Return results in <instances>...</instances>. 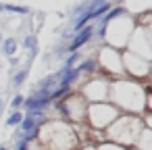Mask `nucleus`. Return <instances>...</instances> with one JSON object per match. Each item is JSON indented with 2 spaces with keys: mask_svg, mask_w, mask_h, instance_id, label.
I'll return each mask as SVG.
<instances>
[{
  "mask_svg": "<svg viewBox=\"0 0 152 150\" xmlns=\"http://www.w3.org/2000/svg\"><path fill=\"white\" fill-rule=\"evenodd\" d=\"M2 11H9L13 15H27L29 7H15V4H2Z\"/></svg>",
  "mask_w": 152,
  "mask_h": 150,
  "instance_id": "2eb2a0df",
  "label": "nucleus"
},
{
  "mask_svg": "<svg viewBox=\"0 0 152 150\" xmlns=\"http://www.w3.org/2000/svg\"><path fill=\"white\" fill-rule=\"evenodd\" d=\"M61 119L71 123V125H83L86 123V110H88V102L83 100V96L79 92H69L67 96H63L61 102H56Z\"/></svg>",
  "mask_w": 152,
  "mask_h": 150,
  "instance_id": "39448f33",
  "label": "nucleus"
},
{
  "mask_svg": "<svg viewBox=\"0 0 152 150\" xmlns=\"http://www.w3.org/2000/svg\"><path fill=\"white\" fill-rule=\"evenodd\" d=\"M96 65H98V71L110 75V77L121 79V77L125 75V71H123V61H121V52L115 50V48L100 46V48H98V56H96Z\"/></svg>",
  "mask_w": 152,
  "mask_h": 150,
  "instance_id": "1a4fd4ad",
  "label": "nucleus"
},
{
  "mask_svg": "<svg viewBox=\"0 0 152 150\" xmlns=\"http://www.w3.org/2000/svg\"><path fill=\"white\" fill-rule=\"evenodd\" d=\"M92 40H94V25H86L83 29H79V31L73 34V42L69 46V52H79V48H83Z\"/></svg>",
  "mask_w": 152,
  "mask_h": 150,
  "instance_id": "9b49d317",
  "label": "nucleus"
},
{
  "mask_svg": "<svg viewBox=\"0 0 152 150\" xmlns=\"http://www.w3.org/2000/svg\"><path fill=\"white\" fill-rule=\"evenodd\" d=\"M29 150H44V148H42L38 142H31V144H29Z\"/></svg>",
  "mask_w": 152,
  "mask_h": 150,
  "instance_id": "6ab92c4d",
  "label": "nucleus"
},
{
  "mask_svg": "<svg viewBox=\"0 0 152 150\" xmlns=\"http://www.w3.org/2000/svg\"><path fill=\"white\" fill-rule=\"evenodd\" d=\"M144 129V123L140 117L135 115H119L110 127H106L104 131V142H110V144H117L121 148H127L131 150L140 138Z\"/></svg>",
  "mask_w": 152,
  "mask_h": 150,
  "instance_id": "7ed1b4c3",
  "label": "nucleus"
},
{
  "mask_svg": "<svg viewBox=\"0 0 152 150\" xmlns=\"http://www.w3.org/2000/svg\"><path fill=\"white\" fill-rule=\"evenodd\" d=\"M150 92V86L146 81H133V79H110L108 90V102L121 113V115H135L140 117L146 113V94ZM150 113V110H148Z\"/></svg>",
  "mask_w": 152,
  "mask_h": 150,
  "instance_id": "f257e3e1",
  "label": "nucleus"
},
{
  "mask_svg": "<svg viewBox=\"0 0 152 150\" xmlns=\"http://www.w3.org/2000/svg\"><path fill=\"white\" fill-rule=\"evenodd\" d=\"M21 121H23V110H13L4 123H7V127H19Z\"/></svg>",
  "mask_w": 152,
  "mask_h": 150,
  "instance_id": "4468645a",
  "label": "nucleus"
},
{
  "mask_svg": "<svg viewBox=\"0 0 152 150\" xmlns=\"http://www.w3.org/2000/svg\"><path fill=\"white\" fill-rule=\"evenodd\" d=\"M36 142L44 150H79V142H77L73 125L63 119L46 121L38 129Z\"/></svg>",
  "mask_w": 152,
  "mask_h": 150,
  "instance_id": "f03ea898",
  "label": "nucleus"
},
{
  "mask_svg": "<svg viewBox=\"0 0 152 150\" xmlns=\"http://www.w3.org/2000/svg\"><path fill=\"white\" fill-rule=\"evenodd\" d=\"M121 61H123L125 75H129L133 81H146L150 77V61H144L127 50L121 52Z\"/></svg>",
  "mask_w": 152,
  "mask_h": 150,
  "instance_id": "9d476101",
  "label": "nucleus"
},
{
  "mask_svg": "<svg viewBox=\"0 0 152 150\" xmlns=\"http://www.w3.org/2000/svg\"><path fill=\"white\" fill-rule=\"evenodd\" d=\"M23 102H25V96H23V94H15L13 100H11V108H13V110H19V108L23 106Z\"/></svg>",
  "mask_w": 152,
  "mask_h": 150,
  "instance_id": "f3484780",
  "label": "nucleus"
},
{
  "mask_svg": "<svg viewBox=\"0 0 152 150\" xmlns=\"http://www.w3.org/2000/svg\"><path fill=\"white\" fill-rule=\"evenodd\" d=\"M152 27H142V25H135V29L131 31L129 36V42H127V52L144 59V61H150L152 56Z\"/></svg>",
  "mask_w": 152,
  "mask_h": 150,
  "instance_id": "6e6552de",
  "label": "nucleus"
},
{
  "mask_svg": "<svg viewBox=\"0 0 152 150\" xmlns=\"http://www.w3.org/2000/svg\"><path fill=\"white\" fill-rule=\"evenodd\" d=\"M131 150H152V129L144 127L140 138H137V142H135V146Z\"/></svg>",
  "mask_w": 152,
  "mask_h": 150,
  "instance_id": "f8f14e48",
  "label": "nucleus"
},
{
  "mask_svg": "<svg viewBox=\"0 0 152 150\" xmlns=\"http://www.w3.org/2000/svg\"><path fill=\"white\" fill-rule=\"evenodd\" d=\"M0 46H2V52H4L7 56H13V54L19 50V42H17V38H4L2 42H0Z\"/></svg>",
  "mask_w": 152,
  "mask_h": 150,
  "instance_id": "ddd939ff",
  "label": "nucleus"
},
{
  "mask_svg": "<svg viewBox=\"0 0 152 150\" xmlns=\"http://www.w3.org/2000/svg\"><path fill=\"white\" fill-rule=\"evenodd\" d=\"M2 13H4V11H2V4H0V15H2Z\"/></svg>",
  "mask_w": 152,
  "mask_h": 150,
  "instance_id": "aec40b11",
  "label": "nucleus"
},
{
  "mask_svg": "<svg viewBox=\"0 0 152 150\" xmlns=\"http://www.w3.org/2000/svg\"><path fill=\"white\" fill-rule=\"evenodd\" d=\"M133 29H135V19L129 17V15L123 11L119 17H115L113 21L104 23V29H102L104 46L123 52V50L127 48V42H129V36H131Z\"/></svg>",
  "mask_w": 152,
  "mask_h": 150,
  "instance_id": "20e7f679",
  "label": "nucleus"
},
{
  "mask_svg": "<svg viewBox=\"0 0 152 150\" xmlns=\"http://www.w3.org/2000/svg\"><path fill=\"white\" fill-rule=\"evenodd\" d=\"M108 90H110V79L106 75H94L83 81L79 94L88 104H100V102H108Z\"/></svg>",
  "mask_w": 152,
  "mask_h": 150,
  "instance_id": "0eeeda50",
  "label": "nucleus"
},
{
  "mask_svg": "<svg viewBox=\"0 0 152 150\" xmlns=\"http://www.w3.org/2000/svg\"><path fill=\"white\" fill-rule=\"evenodd\" d=\"M121 113L110 104V102H100V104H88L86 110V125L96 131H106V127L113 125V121Z\"/></svg>",
  "mask_w": 152,
  "mask_h": 150,
  "instance_id": "423d86ee",
  "label": "nucleus"
},
{
  "mask_svg": "<svg viewBox=\"0 0 152 150\" xmlns=\"http://www.w3.org/2000/svg\"><path fill=\"white\" fill-rule=\"evenodd\" d=\"M27 79V69H21L19 73H15V77H13V86H23V81Z\"/></svg>",
  "mask_w": 152,
  "mask_h": 150,
  "instance_id": "dca6fc26",
  "label": "nucleus"
},
{
  "mask_svg": "<svg viewBox=\"0 0 152 150\" xmlns=\"http://www.w3.org/2000/svg\"><path fill=\"white\" fill-rule=\"evenodd\" d=\"M96 150H127V148H121V146L110 144V142H102V144H98V146H96Z\"/></svg>",
  "mask_w": 152,
  "mask_h": 150,
  "instance_id": "a211bd4d",
  "label": "nucleus"
}]
</instances>
